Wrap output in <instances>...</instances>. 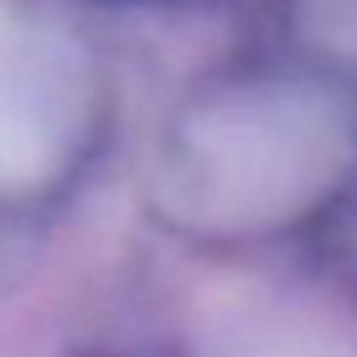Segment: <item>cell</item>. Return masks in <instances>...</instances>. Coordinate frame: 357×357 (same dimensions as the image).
I'll return each instance as SVG.
<instances>
[{"mask_svg":"<svg viewBox=\"0 0 357 357\" xmlns=\"http://www.w3.org/2000/svg\"><path fill=\"white\" fill-rule=\"evenodd\" d=\"M166 187L233 238L321 223L357 187V78L326 57L228 78L171 135Z\"/></svg>","mask_w":357,"mask_h":357,"instance_id":"1","label":"cell"}]
</instances>
